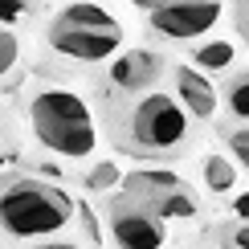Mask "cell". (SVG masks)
<instances>
[{
    "label": "cell",
    "instance_id": "6",
    "mask_svg": "<svg viewBox=\"0 0 249 249\" xmlns=\"http://www.w3.org/2000/svg\"><path fill=\"white\" fill-rule=\"evenodd\" d=\"M119 41L123 33H90V29H70L61 20H53V29H49V45L74 61H107L119 49Z\"/></svg>",
    "mask_w": 249,
    "mask_h": 249
},
{
    "label": "cell",
    "instance_id": "12",
    "mask_svg": "<svg viewBox=\"0 0 249 249\" xmlns=\"http://www.w3.org/2000/svg\"><path fill=\"white\" fill-rule=\"evenodd\" d=\"M196 66L200 70H229L233 66V45L229 41H209V45H200L196 49Z\"/></svg>",
    "mask_w": 249,
    "mask_h": 249
},
{
    "label": "cell",
    "instance_id": "14",
    "mask_svg": "<svg viewBox=\"0 0 249 249\" xmlns=\"http://www.w3.org/2000/svg\"><path fill=\"white\" fill-rule=\"evenodd\" d=\"M20 61V45H17V37L8 33V29H0V78L8 74V70H13Z\"/></svg>",
    "mask_w": 249,
    "mask_h": 249
},
{
    "label": "cell",
    "instance_id": "9",
    "mask_svg": "<svg viewBox=\"0 0 249 249\" xmlns=\"http://www.w3.org/2000/svg\"><path fill=\"white\" fill-rule=\"evenodd\" d=\"M57 20L70 25V29H90V33H119L115 17H110L107 8H98V4H86V0H82V4H70Z\"/></svg>",
    "mask_w": 249,
    "mask_h": 249
},
{
    "label": "cell",
    "instance_id": "10",
    "mask_svg": "<svg viewBox=\"0 0 249 249\" xmlns=\"http://www.w3.org/2000/svg\"><path fill=\"white\" fill-rule=\"evenodd\" d=\"M151 204H155V216H163V221H188V216H196V200H192L188 188L168 192V196H160Z\"/></svg>",
    "mask_w": 249,
    "mask_h": 249
},
{
    "label": "cell",
    "instance_id": "22",
    "mask_svg": "<svg viewBox=\"0 0 249 249\" xmlns=\"http://www.w3.org/2000/svg\"><path fill=\"white\" fill-rule=\"evenodd\" d=\"M4 143H8V119H4V110H0V155H4Z\"/></svg>",
    "mask_w": 249,
    "mask_h": 249
},
{
    "label": "cell",
    "instance_id": "21",
    "mask_svg": "<svg viewBox=\"0 0 249 249\" xmlns=\"http://www.w3.org/2000/svg\"><path fill=\"white\" fill-rule=\"evenodd\" d=\"M20 249H78L74 241H33V245H20Z\"/></svg>",
    "mask_w": 249,
    "mask_h": 249
},
{
    "label": "cell",
    "instance_id": "4",
    "mask_svg": "<svg viewBox=\"0 0 249 249\" xmlns=\"http://www.w3.org/2000/svg\"><path fill=\"white\" fill-rule=\"evenodd\" d=\"M216 20H221V4H216V0H168V4H160L155 13H147L151 33H160L168 41L204 37Z\"/></svg>",
    "mask_w": 249,
    "mask_h": 249
},
{
    "label": "cell",
    "instance_id": "3",
    "mask_svg": "<svg viewBox=\"0 0 249 249\" xmlns=\"http://www.w3.org/2000/svg\"><path fill=\"white\" fill-rule=\"evenodd\" d=\"M188 139V110L168 94H143L131 107L127 119V143L123 147L139 155H168Z\"/></svg>",
    "mask_w": 249,
    "mask_h": 249
},
{
    "label": "cell",
    "instance_id": "16",
    "mask_svg": "<svg viewBox=\"0 0 249 249\" xmlns=\"http://www.w3.org/2000/svg\"><path fill=\"white\" fill-rule=\"evenodd\" d=\"M229 147H233V155H237V160H241V168H249V127L229 131Z\"/></svg>",
    "mask_w": 249,
    "mask_h": 249
},
{
    "label": "cell",
    "instance_id": "20",
    "mask_svg": "<svg viewBox=\"0 0 249 249\" xmlns=\"http://www.w3.org/2000/svg\"><path fill=\"white\" fill-rule=\"evenodd\" d=\"M237 29L249 37V0H237Z\"/></svg>",
    "mask_w": 249,
    "mask_h": 249
},
{
    "label": "cell",
    "instance_id": "23",
    "mask_svg": "<svg viewBox=\"0 0 249 249\" xmlns=\"http://www.w3.org/2000/svg\"><path fill=\"white\" fill-rule=\"evenodd\" d=\"M135 4H139V8H147V13H155V8H160V4H168V0H135Z\"/></svg>",
    "mask_w": 249,
    "mask_h": 249
},
{
    "label": "cell",
    "instance_id": "13",
    "mask_svg": "<svg viewBox=\"0 0 249 249\" xmlns=\"http://www.w3.org/2000/svg\"><path fill=\"white\" fill-rule=\"evenodd\" d=\"M225 102H229L233 119L249 123V74H241V78H233V82H229V90H225Z\"/></svg>",
    "mask_w": 249,
    "mask_h": 249
},
{
    "label": "cell",
    "instance_id": "2",
    "mask_svg": "<svg viewBox=\"0 0 249 249\" xmlns=\"http://www.w3.org/2000/svg\"><path fill=\"white\" fill-rule=\"evenodd\" d=\"M29 119L45 151H57L66 160H86L94 151V115L82 102V94L66 86H41L29 102Z\"/></svg>",
    "mask_w": 249,
    "mask_h": 249
},
{
    "label": "cell",
    "instance_id": "17",
    "mask_svg": "<svg viewBox=\"0 0 249 249\" xmlns=\"http://www.w3.org/2000/svg\"><path fill=\"white\" fill-rule=\"evenodd\" d=\"M29 8V0H0V25H8V20H20Z\"/></svg>",
    "mask_w": 249,
    "mask_h": 249
},
{
    "label": "cell",
    "instance_id": "5",
    "mask_svg": "<svg viewBox=\"0 0 249 249\" xmlns=\"http://www.w3.org/2000/svg\"><path fill=\"white\" fill-rule=\"evenodd\" d=\"M110 237L119 249H160L163 245V216L143 209L139 200L110 204Z\"/></svg>",
    "mask_w": 249,
    "mask_h": 249
},
{
    "label": "cell",
    "instance_id": "15",
    "mask_svg": "<svg viewBox=\"0 0 249 249\" xmlns=\"http://www.w3.org/2000/svg\"><path fill=\"white\" fill-rule=\"evenodd\" d=\"M115 184H119V168L115 163H98V168L86 176V188H94V192H107V188H115Z\"/></svg>",
    "mask_w": 249,
    "mask_h": 249
},
{
    "label": "cell",
    "instance_id": "7",
    "mask_svg": "<svg viewBox=\"0 0 249 249\" xmlns=\"http://www.w3.org/2000/svg\"><path fill=\"white\" fill-rule=\"evenodd\" d=\"M176 90H180V107L196 119H209L216 110V90H213V78H204L200 70L192 66H176Z\"/></svg>",
    "mask_w": 249,
    "mask_h": 249
},
{
    "label": "cell",
    "instance_id": "18",
    "mask_svg": "<svg viewBox=\"0 0 249 249\" xmlns=\"http://www.w3.org/2000/svg\"><path fill=\"white\" fill-rule=\"evenodd\" d=\"M225 245L229 249H249V225H233V229L225 233Z\"/></svg>",
    "mask_w": 249,
    "mask_h": 249
},
{
    "label": "cell",
    "instance_id": "8",
    "mask_svg": "<svg viewBox=\"0 0 249 249\" xmlns=\"http://www.w3.org/2000/svg\"><path fill=\"white\" fill-rule=\"evenodd\" d=\"M155 74H160V57L143 53V49L123 53L115 66H110V82H115V90H143V86H151V82H155Z\"/></svg>",
    "mask_w": 249,
    "mask_h": 249
},
{
    "label": "cell",
    "instance_id": "1",
    "mask_svg": "<svg viewBox=\"0 0 249 249\" xmlns=\"http://www.w3.org/2000/svg\"><path fill=\"white\" fill-rule=\"evenodd\" d=\"M74 221V200L61 188L29 176L0 180V241H37L53 237Z\"/></svg>",
    "mask_w": 249,
    "mask_h": 249
},
{
    "label": "cell",
    "instance_id": "19",
    "mask_svg": "<svg viewBox=\"0 0 249 249\" xmlns=\"http://www.w3.org/2000/svg\"><path fill=\"white\" fill-rule=\"evenodd\" d=\"M233 213H237V221H241V225H249V192H241L233 200Z\"/></svg>",
    "mask_w": 249,
    "mask_h": 249
},
{
    "label": "cell",
    "instance_id": "11",
    "mask_svg": "<svg viewBox=\"0 0 249 249\" xmlns=\"http://www.w3.org/2000/svg\"><path fill=\"white\" fill-rule=\"evenodd\" d=\"M204 184H209V192H229L233 184H237L233 160H225V155H209V160H204Z\"/></svg>",
    "mask_w": 249,
    "mask_h": 249
}]
</instances>
